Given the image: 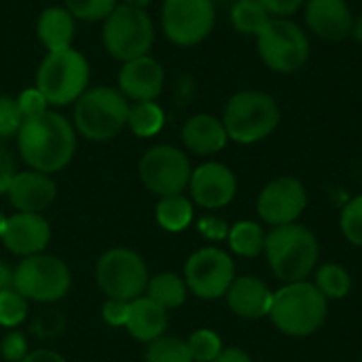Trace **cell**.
I'll return each instance as SVG.
<instances>
[{
    "instance_id": "obj_1",
    "label": "cell",
    "mask_w": 362,
    "mask_h": 362,
    "mask_svg": "<svg viewBox=\"0 0 362 362\" xmlns=\"http://www.w3.org/2000/svg\"><path fill=\"white\" fill-rule=\"evenodd\" d=\"M19 157L30 170L53 174L64 170L76 151V132L72 123L53 110L25 119L17 132Z\"/></svg>"
},
{
    "instance_id": "obj_2",
    "label": "cell",
    "mask_w": 362,
    "mask_h": 362,
    "mask_svg": "<svg viewBox=\"0 0 362 362\" xmlns=\"http://www.w3.org/2000/svg\"><path fill=\"white\" fill-rule=\"evenodd\" d=\"M267 263L276 278H280L284 284L291 282H303L308 280L316 265H318V240L316 235L299 225H282L274 227L265 235V248H263Z\"/></svg>"
},
{
    "instance_id": "obj_3",
    "label": "cell",
    "mask_w": 362,
    "mask_h": 362,
    "mask_svg": "<svg viewBox=\"0 0 362 362\" xmlns=\"http://www.w3.org/2000/svg\"><path fill=\"white\" fill-rule=\"evenodd\" d=\"M329 301L314 282H291L274 293L269 318L276 329L288 337L314 335L327 320Z\"/></svg>"
},
{
    "instance_id": "obj_4",
    "label": "cell",
    "mask_w": 362,
    "mask_h": 362,
    "mask_svg": "<svg viewBox=\"0 0 362 362\" xmlns=\"http://www.w3.org/2000/svg\"><path fill=\"white\" fill-rule=\"evenodd\" d=\"M282 112L274 95L259 89L238 91L223 110V125L229 140L238 144H255L265 140L280 125Z\"/></svg>"
},
{
    "instance_id": "obj_5",
    "label": "cell",
    "mask_w": 362,
    "mask_h": 362,
    "mask_svg": "<svg viewBox=\"0 0 362 362\" xmlns=\"http://www.w3.org/2000/svg\"><path fill=\"white\" fill-rule=\"evenodd\" d=\"M127 117L129 102L112 87L87 89L74 104V127L93 142L112 140L127 125Z\"/></svg>"
},
{
    "instance_id": "obj_6",
    "label": "cell",
    "mask_w": 362,
    "mask_h": 362,
    "mask_svg": "<svg viewBox=\"0 0 362 362\" xmlns=\"http://www.w3.org/2000/svg\"><path fill=\"white\" fill-rule=\"evenodd\" d=\"M89 85V64L76 49L49 51L36 72V89L49 106H66L76 102Z\"/></svg>"
},
{
    "instance_id": "obj_7",
    "label": "cell",
    "mask_w": 362,
    "mask_h": 362,
    "mask_svg": "<svg viewBox=\"0 0 362 362\" xmlns=\"http://www.w3.org/2000/svg\"><path fill=\"white\" fill-rule=\"evenodd\" d=\"M102 42L106 51L123 64L148 55L155 42V25L151 15L144 8L119 4L104 19Z\"/></svg>"
},
{
    "instance_id": "obj_8",
    "label": "cell",
    "mask_w": 362,
    "mask_h": 362,
    "mask_svg": "<svg viewBox=\"0 0 362 362\" xmlns=\"http://www.w3.org/2000/svg\"><path fill=\"white\" fill-rule=\"evenodd\" d=\"M72 274L68 265L53 255H32L17 263L13 272V288L36 303H53L68 295Z\"/></svg>"
},
{
    "instance_id": "obj_9",
    "label": "cell",
    "mask_w": 362,
    "mask_h": 362,
    "mask_svg": "<svg viewBox=\"0 0 362 362\" xmlns=\"http://www.w3.org/2000/svg\"><path fill=\"white\" fill-rule=\"evenodd\" d=\"M257 49L263 64L280 74L299 72L312 53L308 32L291 19H272L257 36Z\"/></svg>"
},
{
    "instance_id": "obj_10",
    "label": "cell",
    "mask_w": 362,
    "mask_h": 362,
    "mask_svg": "<svg viewBox=\"0 0 362 362\" xmlns=\"http://www.w3.org/2000/svg\"><path fill=\"white\" fill-rule=\"evenodd\" d=\"M148 280L144 259L129 248H112L95 263V282L108 299L134 301L146 293Z\"/></svg>"
},
{
    "instance_id": "obj_11",
    "label": "cell",
    "mask_w": 362,
    "mask_h": 362,
    "mask_svg": "<svg viewBox=\"0 0 362 362\" xmlns=\"http://www.w3.org/2000/svg\"><path fill=\"white\" fill-rule=\"evenodd\" d=\"M216 23L212 0H163L161 28L178 47H195L206 40Z\"/></svg>"
},
{
    "instance_id": "obj_12",
    "label": "cell",
    "mask_w": 362,
    "mask_h": 362,
    "mask_svg": "<svg viewBox=\"0 0 362 362\" xmlns=\"http://www.w3.org/2000/svg\"><path fill=\"white\" fill-rule=\"evenodd\" d=\"M140 180L142 185L159 195H180L191 180V163L189 157L170 144H159L148 148L140 159Z\"/></svg>"
},
{
    "instance_id": "obj_13",
    "label": "cell",
    "mask_w": 362,
    "mask_h": 362,
    "mask_svg": "<svg viewBox=\"0 0 362 362\" xmlns=\"http://www.w3.org/2000/svg\"><path fill=\"white\" fill-rule=\"evenodd\" d=\"M233 280H235V265L231 257L214 246L193 252L185 265L187 288L195 297L206 301L225 297Z\"/></svg>"
},
{
    "instance_id": "obj_14",
    "label": "cell",
    "mask_w": 362,
    "mask_h": 362,
    "mask_svg": "<svg viewBox=\"0 0 362 362\" xmlns=\"http://www.w3.org/2000/svg\"><path fill=\"white\" fill-rule=\"evenodd\" d=\"M308 208V191L301 180L293 176H280L263 187L257 199V212L263 223L282 227L297 223Z\"/></svg>"
},
{
    "instance_id": "obj_15",
    "label": "cell",
    "mask_w": 362,
    "mask_h": 362,
    "mask_svg": "<svg viewBox=\"0 0 362 362\" xmlns=\"http://www.w3.org/2000/svg\"><path fill=\"white\" fill-rule=\"evenodd\" d=\"M189 191L193 202L202 208L218 210L233 202L238 193V178L227 165L210 161L191 172Z\"/></svg>"
},
{
    "instance_id": "obj_16",
    "label": "cell",
    "mask_w": 362,
    "mask_h": 362,
    "mask_svg": "<svg viewBox=\"0 0 362 362\" xmlns=\"http://www.w3.org/2000/svg\"><path fill=\"white\" fill-rule=\"evenodd\" d=\"M0 240L8 252L25 259L32 255H40L47 248L51 240V227L40 214L15 212L13 216H6Z\"/></svg>"
},
{
    "instance_id": "obj_17",
    "label": "cell",
    "mask_w": 362,
    "mask_h": 362,
    "mask_svg": "<svg viewBox=\"0 0 362 362\" xmlns=\"http://www.w3.org/2000/svg\"><path fill=\"white\" fill-rule=\"evenodd\" d=\"M163 66L151 55L129 59L119 70V91L134 102H155L163 91Z\"/></svg>"
},
{
    "instance_id": "obj_18",
    "label": "cell",
    "mask_w": 362,
    "mask_h": 362,
    "mask_svg": "<svg viewBox=\"0 0 362 362\" xmlns=\"http://www.w3.org/2000/svg\"><path fill=\"white\" fill-rule=\"evenodd\" d=\"M352 11L346 0H305V23L314 36L339 42L350 36Z\"/></svg>"
},
{
    "instance_id": "obj_19",
    "label": "cell",
    "mask_w": 362,
    "mask_h": 362,
    "mask_svg": "<svg viewBox=\"0 0 362 362\" xmlns=\"http://www.w3.org/2000/svg\"><path fill=\"white\" fill-rule=\"evenodd\" d=\"M8 202L17 212H32V214H40L42 210H47L55 195H57V187L53 182V178L45 172H36V170H25V172H17L8 191Z\"/></svg>"
},
{
    "instance_id": "obj_20",
    "label": "cell",
    "mask_w": 362,
    "mask_h": 362,
    "mask_svg": "<svg viewBox=\"0 0 362 362\" xmlns=\"http://www.w3.org/2000/svg\"><path fill=\"white\" fill-rule=\"evenodd\" d=\"M225 297H227L229 310L235 316L246 318V320L269 316V310L274 303V293L269 291V286L255 276L235 278Z\"/></svg>"
},
{
    "instance_id": "obj_21",
    "label": "cell",
    "mask_w": 362,
    "mask_h": 362,
    "mask_svg": "<svg viewBox=\"0 0 362 362\" xmlns=\"http://www.w3.org/2000/svg\"><path fill=\"white\" fill-rule=\"evenodd\" d=\"M180 136H182V144L195 155H214L223 151L229 140L223 121L208 112L193 115L182 125Z\"/></svg>"
},
{
    "instance_id": "obj_22",
    "label": "cell",
    "mask_w": 362,
    "mask_h": 362,
    "mask_svg": "<svg viewBox=\"0 0 362 362\" xmlns=\"http://www.w3.org/2000/svg\"><path fill=\"white\" fill-rule=\"evenodd\" d=\"M168 322H170L168 312L163 308H159L155 301H151L148 297H138V299L129 301V314H127L125 329L134 339H138L142 344H151L165 333Z\"/></svg>"
},
{
    "instance_id": "obj_23",
    "label": "cell",
    "mask_w": 362,
    "mask_h": 362,
    "mask_svg": "<svg viewBox=\"0 0 362 362\" xmlns=\"http://www.w3.org/2000/svg\"><path fill=\"white\" fill-rule=\"evenodd\" d=\"M36 34L47 51L70 49L74 38V17L64 6H49L36 21Z\"/></svg>"
},
{
    "instance_id": "obj_24",
    "label": "cell",
    "mask_w": 362,
    "mask_h": 362,
    "mask_svg": "<svg viewBox=\"0 0 362 362\" xmlns=\"http://www.w3.org/2000/svg\"><path fill=\"white\" fill-rule=\"evenodd\" d=\"M187 291L189 288L185 284V278H180L172 272L157 274L146 284V297L151 301H155L159 308H163L165 312L180 308L187 299Z\"/></svg>"
},
{
    "instance_id": "obj_25",
    "label": "cell",
    "mask_w": 362,
    "mask_h": 362,
    "mask_svg": "<svg viewBox=\"0 0 362 362\" xmlns=\"http://www.w3.org/2000/svg\"><path fill=\"white\" fill-rule=\"evenodd\" d=\"M231 23L244 36H259L274 19L259 0H235L231 6Z\"/></svg>"
},
{
    "instance_id": "obj_26",
    "label": "cell",
    "mask_w": 362,
    "mask_h": 362,
    "mask_svg": "<svg viewBox=\"0 0 362 362\" xmlns=\"http://www.w3.org/2000/svg\"><path fill=\"white\" fill-rule=\"evenodd\" d=\"M157 223L170 231V233H178L185 231L191 221H193V204L180 193V195H168L161 197L155 210Z\"/></svg>"
},
{
    "instance_id": "obj_27",
    "label": "cell",
    "mask_w": 362,
    "mask_h": 362,
    "mask_svg": "<svg viewBox=\"0 0 362 362\" xmlns=\"http://www.w3.org/2000/svg\"><path fill=\"white\" fill-rule=\"evenodd\" d=\"M265 231L255 221H240L229 229V248L240 257H259L265 248Z\"/></svg>"
},
{
    "instance_id": "obj_28",
    "label": "cell",
    "mask_w": 362,
    "mask_h": 362,
    "mask_svg": "<svg viewBox=\"0 0 362 362\" xmlns=\"http://www.w3.org/2000/svg\"><path fill=\"white\" fill-rule=\"evenodd\" d=\"M163 121H165V115L157 102H134V106H129L127 125L140 138H151L159 134L163 127Z\"/></svg>"
},
{
    "instance_id": "obj_29",
    "label": "cell",
    "mask_w": 362,
    "mask_h": 362,
    "mask_svg": "<svg viewBox=\"0 0 362 362\" xmlns=\"http://www.w3.org/2000/svg\"><path fill=\"white\" fill-rule=\"evenodd\" d=\"M314 286L325 295V299L329 301H337L344 299L350 288H352V278L348 274L346 267L337 265V263H325L322 267L316 269V278H314Z\"/></svg>"
},
{
    "instance_id": "obj_30",
    "label": "cell",
    "mask_w": 362,
    "mask_h": 362,
    "mask_svg": "<svg viewBox=\"0 0 362 362\" xmlns=\"http://www.w3.org/2000/svg\"><path fill=\"white\" fill-rule=\"evenodd\" d=\"M144 362H193V356L185 339L161 335L148 344Z\"/></svg>"
},
{
    "instance_id": "obj_31",
    "label": "cell",
    "mask_w": 362,
    "mask_h": 362,
    "mask_svg": "<svg viewBox=\"0 0 362 362\" xmlns=\"http://www.w3.org/2000/svg\"><path fill=\"white\" fill-rule=\"evenodd\" d=\"M187 344H189L193 362H212L223 352L221 337L210 329H199V331L191 333Z\"/></svg>"
},
{
    "instance_id": "obj_32",
    "label": "cell",
    "mask_w": 362,
    "mask_h": 362,
    "mask_svg": "<svg viewBox=\"0 0 362 362\" xmlns=\"http://www.w3.org/2000/svg\"><path fill=\"white\" fill-rule=\"evenodd\" d=\"M117 6L119 0H66L70 15L83 21H104Z\"/></svg>"
},
{
    "instance_id": "obj_33",
    "label": "cell",
    "mask_w": 362,
    "mask_h": 362,
    "mask_svg": "<svg viewBox=\"0 0 362 362\" xmlns=\"http://www.w3.org/2000/svg\"><path fill=\"white\" fill-rule=\"evenodd\" d=\"M339 227H341L344 238L352 246L362 248V195L346 204V208L341 210V216H339Z\"/></svg>"
},
{
    "instance_id": "obj_34",
    "label": "cell",
    "mask_w": 362,
    "mask_h": 362,
    "mask_svg": "<svg viewBox=\"0 0 362 362\" xmlns=\"http://www.w3.org/2000/svg\"><path fill=\"white\" fill-rule=\"evenodd\" d=\"M28 318V301L13 288L0 295V327L15 329Z\"/></svg>"
},
{
    "instance_id": "obj_35",
    "label": "cell",
    "mask_w": 362,
    "mask_h": 362,
    "mask_svg": "<svg viewBox=\"0 0 362 362\" xmlns=\"http://www.w3.org/2000/svg\"><path fill=\"white\" fill-rule=\"evenodd\" d=\"M66 327V318L62 312L57 310H42L34 316L30 331L32 335H36L38 339H55Z\"/></svg>"
},
{
    "instance_id": "obj_36",
    "label": "cell",
    "mask_w": 362,
    "mask_h": 362,
    "mask_svg": "<svg viewBox=\"0 0 362 362\" xmlns=\"http://www.w3.org/2000/svg\"><path fill=\"white\" fill-rule=\"evenodd\" d=\"M21 123H23V117H21L17 100L8 95H0V140L15 136Z\"/></svg>"
},
{
    "instance_id": "obj_37",
    "label": "cell",
    "mask_w": 362,
    "mask_h": 362,
    "mask_svg": "<svg viewBox=\"0 0 362 362\" xmlns=\"http://www.w3.org/2000/svg\"><path fill=\"white\" fill-rule=\"evenodd\" d=\"M28 341L21 331H8L0 341V356L6 362H21L28 356Z\"/></svg>"
},
{
    "instance_id": "obj_38",
    "label": "cell",
    "mask_w": 362,
    "mask_h": 362,
    "mask_svg": "<svg viewBox=\"0 0 362 362\" xmlns=\"http://www.w3.org/2000/svg\"><path fill=\"white\" fill-rule=\"evenodd\" d=\"M17 104H19V110H21V117L23 121L25 119H34V117H40L42 112H47L49 108V102L45 100V95L36 89V87H30V89H23L17 98Z\"/></svg>"
},
{
    "instance_id": "obj_39",
    "label": "cell",
    "mask_w": 362,
    "mask_h": 362,
    "mask_svg": "<svg viewBox=\"0 0 362 362\" xmlns=\"http://www.w3.org/2000/svg\"><path fill=\"white\" fill-rule=\"evenodd\" d=\"M127 314H129V301L106 299V303L102 305V318L110 327H125Z\"/></svg>"
},
{
    "instance_id": "obj_40",
    "label": "cell",
    "mask_w": 362,
    "mask_h": 362,
    "mask_svg": "<svg viewBox=\"0 0 362 362\" xmlns=\"http://www.w3.org/2000/svg\"><path fill=\"white\" fill-rule=\"evenodd\" d=\"M259 2L274 19H288L305 4V0H259Z\"/></svg>"
},
{
    "instance_id": "obj_41",
    "label": "cell",
    "mask_w": 362,
    "mask_h": 362,
    "mask_svg": "<svg viewBox=\"0 0 362 362\" xmlns=\"http://www.w3.org/2000/svg\"><path fill=\"white\" fill-rule=\"evenodd\" d=\"M17 170H15V159L13 155L0 144V195H6L13 178H15Z\"/></svg>"
},
{
    "instance_id": "obj_42",
    "label": "cell",
    "mask_w": 362,
    "mask_h": 362,
    "mask_svg": "<svg viewBox=\"0 0 362 362\" xmlns=\"http://www.w3.org/2000/svg\"><path fill=\"white\" fill-rule=\"evenodd\" d=\"M199 231H202L206 238H210V240H221V238L229 235V231H227L225 223H223V221H218V218H212V216H208V218L199 221Z\"/></svg>"
},
{
    "instance_id": "obj_43",
    "label": "cell",
    "mask_w": 362,
    "mask_h": 362,
    "mask_svg": "<svg viewBox=\"0 0 362 362\" xmlns=\"http://www.w3.org/2000/svg\"><path fill=\"white\" fill-rule=\"evenodd\" d=\"M21 362H66V358L53 350H34Z\"/></svg>"
},
{
    "instance_id": "obj_44",
    "label": "cell",
    "mask_w": 362,
    "mask_h": 362,
    "mask_svg": "<svg viewBox=\"0 0 362 362\" xmlns=\"http://www.w3.org/2000/svg\"><path fill=\"white\" fill-rule=\"evenodd\" d=\"M212 362H252L250 356L240 348H223V352Z\"/></svg>"
},
{
    "instance_id": "obj_45",
    "label": "cell",
    "mask_w": 362,
    "mask_h": 362,
    "mask_svg": "<svg viewBox=\"0 0 362 362\" xmlns=\"http://www.w3.org/2000/svg\"><path fill=\"white\" fill-rule=\"evenodd\" d=\"M13 267L0 259V295L6 293V291H13Z\"/></svg>"
},
{
    "instance_id": "obj_46",
    "label": "cell",
    "mask_w": 362,
    "mask_h": 362,
    "mask_svg": "<svg viewBox=\"0 0 362 362\" xmlns=\"http://www.w3.org/2000/svg\"><path fill=\"white\" fill-rule=\"evenodd\" d=\"M350 36H352L358 45H362V15H358V17H354V19H352Z\"/></svg>"
},
{
    "instance_id": "obj_47",
    "label": "cell",
    "mask_w": 362,
    "mask_h": 362,
    "mask_svg": "<svg viewBox=\"0 0 362 362\" xmlns=\"http://www.w3.org/2000/svg\"><path fill=\"white\" fill-rule=\"evenodd\" d=\"M153 0H123V4H129V6H136V8H146Z\"/></svg>"
},
{
    "instance_id": "obj_48",
    "label": "cell",
    "mask_w": 362,
    "mask_h": 362,
    "mask_svg": "<svg viewBox=\"0 0 362 362\" xmlns=\"http://www.w3.org/2000/svg\"><path fill=\"white\" fill-rule=\"evenodd\" d=\"M4 223H6V216L0 212V235H2V231H4Z\"/></svg>"
}]
</instances>
